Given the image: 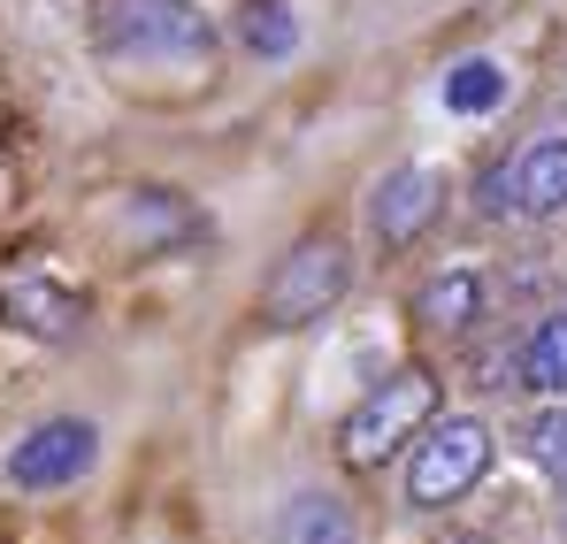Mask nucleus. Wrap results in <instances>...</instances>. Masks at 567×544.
<instances>
[{
    "label": "nucleus",
    "mask_w": 567,
    "mask_h": 544,
    "mask_svg": "<svg viewBox=\"0 0 567 544\" xmlns=\"http://www.w3.org/2000/svg\"><path fill=\"white\" fill-rule=\"evenodd\" d=\"M430 414H437V383L430 376H414V368L383 376L377 391L353 407V422H346V460L353 468H383L414 430H430Z\"/></svg>",
    "instance_id": "20e7f679"
},
{
    "label": "nucleus",
    "mask_w": 567,
    "mask_h": 544,
    "mask_svg": "<svg viewBox=\"0 0 567 544\" xmlns=\"http://www.w3.org/2000/svg\"><path fill=\"white\" fill-rule=\"evenodd\" d=\"M529 453H537V468L567 491V414H545V422L529 430Z\"/></svg>",
    "instance_id": "4468645a"
},
{
    "label": "nucleus",
    "mask_w": 567,
    "mask_h": 544,
    "mask_svg": "<svg viewBox=\"0 0 567 544\" xmlns=\"http://www.w3.org/2000/svg\"><path fill=\"white\" fill-rule=\"evenodd\" d=\"M437 199H445V177H437L430 162H406V170H391V177L377 184L369 230H377L383 246H406V238H422V223L437 215Z\"/></svg>",
    "instance_id": "0eeeda50"
},
{
    "label": "nucleus",
    "mask_w": 567,
    "mask_h": 544,
    "mask_svg": "<svg viewBox=\"0 0 567 544\" xmlns=\"http://www.w3.org/2000/svg\"><path fill=\"white\" fill-rule=\"evenodd\" d=\"M93 460H100V430L62 414V422H39L31 438H16L8 483H16V491H62V483H78Z\"/></svg>",
    "instance_id": "39448f33"
},
{
    "label": "nucleus",
    "mask_w": 567,
    "mask_h": 544,
    "mask_svg": "<svg viewBox=\"0 0 567 544\" xmlns=\"http://www.w3.org/2000/svg\"><path fill=\"white\" fill-rule=\"evenodd\" d=\"M483 468H491V430L475 414H437L406 453V499L414 506H453L483 483Z\"/></svg>",
    "instance_id": "f03ea898"
},
{
    "label": "nucleus",
    "mask_w": 567,
    "mask_h": 544,
    "mask_svg": "<svg viewBox=\"0 0 567 544\" xmlns=\"http://www.w3.org/2000/svg\"><path fill=\"white\" fill-rule=\"evenodd\" d=\"M346 276H353V254L338 238H299L277 261V276L261 284V322L269 330H299V322L330 315L338 291H346Z\"/></svg>",
    "instance_id": "7ed1b4c3"
},
{
    "label": "nucleus",
    "mask_w": 567,
    "mask_h": 544,
    "mask_svg": "<svg viewBox=\"0 0 567 544\" xmlns=\"http://www.w3.org/2000/svg\"><path fill=\"white\" fill-rule=\"evenodd\" d=\"M522 383H529V391H553V399L567 391V307L529 338V353H522Z\"/></svg>",
    "instance_id": "9b49d317"
},
{
    "label": "nucleus",
    "mask_w": 567,
    "mask_h": 544,
    "mask_svg": "<svg viewBox=\"0 0 567 544\" xmlns=\"http://www.w3.org/2000/svg\"><path fill=\"white\" fill-rule=\"evenodd\" d=\"M506 100V70L498 62H461L453 78H445V107L453 115H491Z\"/></svg>",
    "instance_id": "ddd939ff"
},
{
    "label": "nucleus",
    "mask_w": 567,
    "mask_h": 544,
    "mask_svg": "<svg viewBox=\"0 0 567 544\" xmlns=\"http://www.w3.org/2000/svg\"><path fill=\"white\" fill-rule=\"evenodd\" d=\"M100 39L115 62H154V70H207L215 31L192 0H107Z\"/></svg>",
    "instance_id": "f257e3e1"
},
{
    "label": "nucleus",
    "mask_w": 567,
    "mask_h": 544,
    "mask_svg": "<svg viewBox=\"0 0 567 544\" xmlns=\"http://www.w3.org/2000/svg\"><path fill=\"white\" fill-rule=\"evenodd\" d=\"M475 307H483V284H475V269L437 276V284H422V299H414V315H422L430 330H468Z\"/></svg>",
    "instance_id": "9d476101"
},
{
    "label": "nucleus",
    "mask_w": 567,
    "mask_h": 544,
    "mask_svg": "<svg viewBox=\"0 0 567 544\" xmlns=\"http://www.w3.org/2000/svg\"><path fill=\"white\" fill-rule=\"evenodd\" d=\"M238 39H246L254 54L284 62V54L299 47V23H291V8H284V0H246V16H238Z\"/></svg>",
    "instance_id": "f8f14e48"
},
{
    "label": "nucleus",
    "mask_w": 567,
    "mask_h": 544,
    "mask_svg": "<svg viewBox=\"0 0 567 544\" xmlns=\"http://www.w3.org/2000/svg\"><path fill=\"white\" fill-rule=\"evenodd\" d=\"M0 307H8V322H23L31 338H70L78 330V299L62 291V284H47V276H16V284H0Z\"/></svg>",
    "instance_id": "6e6552de"
},
{
    "label": "nucleus",
    "mask_w": 567,
    "mask_h": 544,
    "mask_svg": "<svg viewBox=\"0 0 567 544\" xmlns=\"http://www.w3.org/2000/svg\"><path fill=\"white\" fill-rule=\"evenodd\" d=\"M277 544H353V514L330 491H299L277 514Z\"/></svg>",
    "instance_id": "1a4fd4ad"
},
{
    "label": "nucleus",
    "mask_w": 567,
    "mask_h": 544,
    "mask_svg": "<svg viewBox=\"0 0 567 544\" xmlns=\"http://www.w3.org/2000/svg\"><path fill=\"white\" fill-rule=\"evenodd\" d=\"M483 207H514V215H567V138H537L514 170H491Z\"/></svg>",
    "instance_id": "423d86ee"
}]
</instances>
